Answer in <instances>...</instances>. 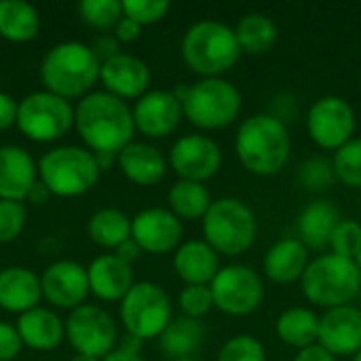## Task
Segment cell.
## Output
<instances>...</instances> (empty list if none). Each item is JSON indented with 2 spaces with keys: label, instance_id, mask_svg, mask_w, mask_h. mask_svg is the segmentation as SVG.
Returning <instances> with one entry per match:
<instances>
[{
  "label": "cell",
  "instance_id": "obj_36",
  "mask_svg": "<svg viewBox=\"0 0 361 361\" xmlns=\"http://www.w3.org/2000/svg\"><path fill=\"white\" fill-rule=\"evenodd\" d=\"M330 252L347 260L357 258V254L361 252V224L357 220L343 218L338 222L330 239Z\"/></svg>",
  "mask_w": 361,
  "mask_h": 361
},
{
  "label": "cell",
  "instance_id": "obj_39",
  "mask_svg": "<svg viewBox=\"0 0 361 361\" xmlns=\"http://www.w3.org/2000/svg\"><path fill=\"white\" fill-rule=\"evenodd\" d=\"M167 0H123V17L135 21L137 25H150L161 21L169 11Z\"/></svg>",
  "mask_w": 361,
  "mask_h": 361
},
{
  "label": "cell",
  "instance_id": "obj_4",
  "mask_svg": "<svg viewBox=\"0 0 361 361\" xmlns=\"http://www.w3.org/2000/svg\"><path fill=\"white\" fill-rule=\"evenodd\" d=\"M182 59L201 78H220L241 59L235 30L214 19L192 23L182 38Z\"/></svg>",
  "mask_w": 361,
  "mask_h": 361
},
{
  "label": "cell",
  "instance_id": "obj_10",
  "mask_svg": "<svg viewBox=\"0 0 361 361\" xmlns=\"http://www.w3.org/2000/svg\"><path fill=\"white\" fill-rule=\"evenodd\" d=\"M15 125L32 142H55L74 125V108L51 91H34L19 102Z\"/></svg>",
  "mask_w": 361,
  "mask_h": 361
},
{
  "label": "cell",
  "instance_id": "obj_2",
  "mask_svg": "<svg viewBox=\"0 0 361 361\" xmlns=\"http://www.w3.org/2000/svg\"><path fill=\"white\" fill-rule=\"evenodd\" d=\"M235 152L250 173L260 178L275 176L288 165L292 154L288 127L275 114H254L239 125Z\"/></svg>",
  "mask_w": 361,
  "mask_h": 361
},
{
  "label": "cell",
  "instance_id": "obj_37",
  "mask_svg": "<svg viewBox=\"0 0 361 361\" xmlns=\"http://www.w3.org/2000/svg\"><path fill=\"white\" fill-rule=\"evenodd\" d=\"M298 180H300V184L309 192H324V190L332 188V184L336 182V173H334L332 161H326L322 157L305 161L300 165Z\"/></svg>",
  "mask_w": 361,
  "mask_h": 361
},
{
  "label": "cell",
  "instance_id": "obj_19",
  "mask_svg": "<svg viewBox=\"0 0 361 361\" xmlns=\"http://www.w3.org/2000/svg\"><path fill=\"white\" fill-rule=\"evenodd\" d=\"M99 80L106 91L118 99H140L148 93L150 68L135 55L116 53L114 57L102 61Z\"/></svg>",
  "mask_w": 361,
  "mask_h": 361
},
{
  "label": "cell",
  "instance_id": "obj_26",
  "mask_svg": "<svg viewBox=\"0 0 361 361\" xmlns=\"http://www.w3.org/2000/svg\"><path fill=\"white\" fill-rule=\"evenodd\" d=\"M341 212L332 201L319 199L309 203L296 220L298 239L307 245V250H324L330 247V239L334 228L341 222Z\"/></svg>",
  "mask_w": 361,
  "mask_h": 361
},
{
  "label": "cell",
  "instance_id": "obj_43",
  "mask_svg": "<svg viewBox=\"0 0 361 361\" xmlns=\"http://www.w3.org/2000/svg\"><path fill=\"white\" fill-rule=\"evenodd\" d=\"M140 347H142V341L127 334L102 361H144V357L140 355Z\"/></svg>",
  "mask_w": 361,
  "mask_h": 361
},
{
  "label": "cell",
  "instance_id": "obj_29",
  "mask_svg": "<svg viewBox=\"0 0 361 361\" xmlns=\"http://www.w3.org/2000/svg\"><path fill=\"white\" fill-rule=\"evenodd\" d=\"M275 332L283 345L302 351L307 347L317 345L319 317L307 307H292L279 315V319L275 324Z\"/></svg>",
  "mask_w": 361,
  "mask_h": 361
},
{
  "label": "cell",
  "instance_id": "obj_48",
  "mask_svg": "<svg viewBox=\"0 0 361 361\" xmlns=\"http://www.w3.org/2000/svg\"><path fill=\"white\" fill-rule=\"evenodd\" d=\"M95 55L97 57H104V61L106 59H110V57H114L116 53H118V40L114 38V40H110V38H102L97 44H95Z\"/></svg>",
  "mask_w": 361,
  "mask_h": 361
},
{
  "label": "cell",
  "instance_id": "obj_1",
  "mask_svg": "<svg viewBox=\"0 0 361 361\" xmlns=\"http://www.w3.org/2000/svg\"><path fill=\"white\" fill-rule=\"evenodd\" d=\"M74 127L93 154L118 157L133 142V110L108 91L85 95L74 108Z\"/></svg>",
  "mask_w": 361,
  "mask_h": 361
},
{
  "label": "cell",
  "instance_id": "obj_53",
  "mask_svg": "<svg viewBox=\"0 0 361 361\" xmlns=\"http://www.w3.org/2000/svg\"><path fill=\"white\" fill-rule=\"evenodd\" d=\"M176 361H199V360H195V357H188V360H176Z\"/></svg>",
  "mask_w": 361,
  "mask_h": 361
},
{
  "label": "cell",
  "instance_id": "obj_17",
  "mask_svg": "<svg viewBox=\"0 0 361 361\" xmlns=\"http://www.w3.org/2000/svg\"><path fill=\"white\" fill-rule=\"evenodd\" d=\"M182 104L173 91H148L133 106V123L146 137L159 140L171 135L182 121Z\"/></svg>",
  "mask_w": 361,
  "mask_h": 361
},
{
  "label": "cell",
  "instance_id": "obj_42",
  "mask_svg": "<svg viewBox=\"0 0 361 361\" xmlns=\"http://www.w3.org/2000/svg\"><path fill=\"white\" fill-rule=\"evenodd\" d=\"M21 347L23 343L19 338L17 328L0 322V361H13L19 355Z\"/></svg>",
  "mask_w": 361,
  "mask_h": 361
},
{
  "label": "cell",
  "instance_id": "obj_40",
  "mask_svg": "<svg viewBox=\"0 0 361 361\" xmlns=\"http://www.w3.org/2000/svg\"><path fill=\"white\" fill-rule=\"evenodd\" d=\"M180 311L186 317L201 319L214 309V296L209 286H186L178 296Z\"/></svg>",
  "mask_w": 361,
  "mask_h": 361
},
{
  "label": "cell",
  "instance_id": "obj_45",
  "mask_svg": "<svg viewBox=\"0 0 361 361\" xmlns=\"http://www.w3.org/2000/svg\"><path fill=\"white\" fill-rule=\"evenodd\" d=\"M140 34H142V25H137L135 21H131L127 17H123L114 27V38L118 42H133L140 38Z\"/></svg>",
  "mask_w": 361,
  "mask_h": 361
},
{
  "label": "cell",
  "instance_id": "obj_32",
  "mask_svg": "<svg viewBox=\"0 0 361 361\" xmlns=\"http://www.w3.org/2000/svg\"><path fill=\"white\" fill-rule=\"evenodd\" d=\"M167 203L169 212L180 220H203L214 201L205 184L180 180L169 188Z\"/></svg>",
  "mask_w": 361,
  "mask_h": 361
},
{
  "label": "cell",
  "instance_id": "obj_9",
  "mask_svg": "<svg viewBox=\"0 0 361 361\" xmlns=\"http://www.w3.org/2000/svg\"><path fill=\"white\" fill-rule=\"evenodd\" d=\"M171 319L169 296L152 281L133 283L121 300V322L127 334L142 343L148 338H159Z\"/></svg>",
  "mask_w": 361,
  "mask_h": 361
},
{
  "label": "cell",
  "instance_id": "obj_51",
  "mask_svg": "<svg viewBox=\"0 0 361 361\" xmlns=\"http://www.w3.org/2000/svg\"><path fill=\"white\" fill-rule=\"evenodd\" d=\"M353 262H355V267H357V271H360V273H361V252H360V254H357V258H355Z\"/></svg>",
  "mask_w": 361,
  "mask_h": 361
},
{
  "label": "cell",
  "instance_id": "obj_33",
  "mask_svg": "<svg viewBox=\"0 0 361 361\" xmlns=\"http://www.w3.org/2000/svg\"><path fill=\"white\" fill-rule=\"evenodd\" d=\"M87 233L93 243L108 250H116L121 243L131 239V218L121 209L106 207L89 218Z\"/></svg>",
  "mask_w": 361,
  "mask_h": 361
},
{
  "label": "cell",
  "instance_id": "obj_34",
  "mask_svg": "<svg viewBox=\"0 0 361 361\" xmlns=\"http://www.w3.org/2000/svg\"><path fill=\"white\" fill-rule=\"evenodd\" d=\"M332 167L338 182L361 190V137H353L334 152Z\"/></svg>",
  "mask_w": 361,
  "mask_h": 361
},
{
  "label": "cell",
  "instance_id": "obj_30",
  "mask_svg": "<svg viewBox=\"0 0 361 361\" xmlns=\"http://www.w3.org/2000/svg\"><path fill=\"white\" fill-rule=\"evenodd\" d=\"M233 30H235L241 53H247V55H262L271 51L279 38L277 23L264 13L243 15Z\"/></svg>",
  "mask_w": 361,
  "mask_h": 361
},
{
  "label": "cell",
  "instance_id": "obj_18",
  "mask_svg": "<svg viewBox=\"0 0 361 361\" xmlns=\"http://www.w3.org/2000/svg\"><path fill=\"white\" fill-rule=\"evenodd\" d=\"M317 345L334 357H355L361 351V309L353 305L328 309L319 317Z\"/></svg>",
  "mask_w": 361,
  "mask_h": 361
},
{
  "label": "cell",
  "instance_id": "obj_49",
  "mask_svg": "<svg viewBox=\"0 0 361 361\" xmlns=\"http://www.w3.org/2000/svg\"><path fill=\"white\" fill-rule=\"evenodd\" d=\"M47 197H49V190H47L42 184H36V186H34V190L30 192V197H27V199H30L32 203H42Z\"/></svg>",
  "mask_w": 361,
  "mask_h": 361
},
{
  "label": "cell",
  "instance_id": "obj_35",
  "mask_svg": "<svg viewBox=\"0 0 361 361\" xmlns=\"http://www.w3.org/2000/svg\"><path fill=\"white\" fill-rule=\"evenodd\" d=\"M80 19L91 27L110 30L123 19V2L118 0H82L78 4Z\"/></svg>",
  "mask_w": 361,
  "mask_h": 361
},
{
  "label": "cell",
  "instance_id": "obj_52",
  "mask_svg": "<svg viewBox=\"0 0 361 361\" xmlns=\"http://www.w3.org/2000/svg\"><path fill=\"white\" fill-rule=\"evenodd\" d=\"M353 361H361V351L355 355V357H353Z\"/></svg>",
  "mask_w": 361,
  "mask_h": 361
},
{
  "label": "cell",
  "instance_id": "obj_44",
  "mask_svg": "<svg viewBox=\"0 0 361 361\" xmlns=\"http://www.w3.org/2000/svg\"><path fill=\"white\" fill-rule=\"evenodd\" d=\"M17 108H19V102H15L13 95L0 91V131L17 123Z\"/></svg>",
  "mask_w": 361,
  "mask_h": 361
},
{
  "label": "cell",
  "instance_id": "obj_5",
  "mask_svg": "<svg viewBox=\"0 0 361 361\" xmlns=\"http://www.w3.org/2000/svg\"><path fill=\"white\" fill-rule=\"evenodd\" d=\"M305 298L311 305L336 309L351 305L361 290V273L353 260L336 254H322L313 258L300 279Z\"/></svg>",
  "mask_w": 361,
  "mask_h": 361
},
{
  "label": "cell",
  "instance_id": "obj_24",
  "mask_svg": "<svg viewBox=\"0 0 361 361\" xmlns=\"http://www.w3.org/2000/svg\"><path fill=\"white\" fill-rule=\"evenodd\" d=\"M116 163H118L123 176L137 186L159 184L167 169L165 157L159 152V148H154L146 142H131L129 146H125L118 152Z\"/></svg>",
  "mask_w": 361,
  "mask_h": 361
},
{
  "label": "cell",
  "instance_id": "obj_50",
  "mask_svg": "<svg viewBox=\"0 0 361 361\" xmlns=\"http://www.w3.org/2000/svg\"><path fill=\"white\" fill-rule=\"evenodd\" d=\"M70 361H102V360H97V357H89V355H74Z\"/></svg>",
  "mask_w": 361,
  "mask_h": 361
},
{
  "label": "cell",
  "instance_id": "obj_12",
  "mask_svg": "<svg viewBox=\"0 0 361 361\" xmlns=\"http://www.w3.org/2000/svg\"><path fill=\"white\" fill-rule=\"evenodd\" d=\"M66 338L76 355L104 360L118 341L112 315L95 305H80L66 319Z\"/></svg>",
  "mask_w": 361,
  "mask_h": 361
},
{
  "label": "cell",
  "instance_id": "obj_14",
  "mask_svg": "<svg viewBox=\"0 0 361 361\" xmlns=\"http://www.w3.org/2000/svg\"><path fill=\"white\" fill-rule=\"evenodd\" d=\"M169 165L180 180L203 184L220 171L222 150L207 135H182L169 150Z\"/></svg>",
  "mask_w": 361,
  "mask_h": 361
},
{
  "label": "cell",
  "instance_id": "obj_47",
  "mask_svg": "<svg viewBox=\"0 0 361 361\" xmlns=\"http://www.w3.org/2000/svg\"><path fill=\"white\" fill-rule=\"evenodd\" d=\"M140 254H142L140 245H137L133 239H127L125 243H121V245L116 247V254H114V256H118L123 262L131 264L133 260H137V258H140Z\"/></svg>",
  "mask_w": 361,
  "mask_h": 361
},
{
  "label": "cell",
  "instance_id": "obj_13",
  "mask_svg": "<svg viewBox=\"0 0 361 361\" xmlns=\"http://www.w3.org/2000/svg\"><path fill=\"white\" fill-rule=\"evenodd\" d=\"M307 131L324 150H338L353 140L355 110L341 95L319 97L307 114Z\"/></svg>",
  "mask_w": 361,
  "mask_h": 361
},
{
  "label": "cell",
  "instance_id": "obj_20",
  "mask_svg": "<svg viewBox=\"0 0 361 361\" xmlns=\"http://www.w3.org/2000/svg\"><path fill=\"white\" fill-rule=\"evenodd\" d=\"M38 178V165L32 154L19 146H0V199L23 203Z\"/></svg>",
  "mask_w": 361,
  "mask_h": 361
},
{
  "label": "cell",
  "instance_id": "obj_31",
  "mask_svg": "<svg viewBox=\"0 0 361 361\" xmlns=\"http://www.w3.org/2000/svg\"><path fill=\"white\" fill-rule=\"evenodd\" d=\"M40 30L38 11L23 0H0V36L11 42H27Z\"/></svg>",
  "mask_w": 361,
  "mask_h": 361
},
{
  "label": "cell",
  "instance_id": "obj_25",
  "mask_svg": "<svg viewBox=\"0 0 361 361\" xmlns=\"http://www.w3.org/2000/svg\"><path fill=\"white\" fill-rule=\"evenodd\" d=\"M173 269L186 286H209L222 267L218 254L205 241L192 239L176 250Z\"/></svg>",
  "mask_w": 361,
  "mask_h": 361
},
{
  "label": "cell",
  "instance_id": "obj_22",
  "mask_svg": "<svg viewBox=\"0 0 361 361\" xmlns=\"http://www.w3.org/2000/svg\"><path fill=\"white\" fill-rule=\"evenodd\" d=\"M309 262L311 260L307 245L296 237H286L269 247V252L264 254L262 269L273 283L290 286L302 279Z\"/></svg>",
  "mask_w": 361,
  "mask_h": 361
},
{
  "label": "cell",
  "instance_id": "obj_11",
  "mask_svg": "<svg viewBox=\"0 0 361 361\" xmlns=\"http://www.w3.org/2000/svg\"><path fill=\"white\" fill-rule=\"evenodd\" d=\"M209 290L214 307L233 317L254 313L264 300V283L260 275L245 264L222 267L209 283Z\"/></svg>",
  "mask_w": 361,
  "mask_h": 361
},
{
  "label": "cell",
  "instance_id": "obj_8",
  "mask_svg": "<svg viewBox=\"0 0 361 361\" xmlns=\"http://www.w3.org/2000/svg\"><path fill=\"white\" fill-rule=\"evenodd\" d=\"M184 118L190 125L216 131L233 125L241 112V93L226 78H201L195 85H188V91L182 99Z\"/></svg>",
  "mask_w": 361,
  "mask_h": 361
},
{
  "label": "cell",
  "instance_id": "obj_23",
  "mask_svg": "<svg viewBox=\"0 0 361 361\" xmlns=\"http://www.w3.org/2000/svg\"><path fill=\"white\" fill-rule=\"evenodd\" d=\"M40 298V277L32 271L23 267H8L0 271V309L23 315L36 309Z\"/></svg>",
  "mask_w": 361,
  "mask_h": 361
},
{
  "label": "cell",
  "instance_id": "obj_3",
  "mask_svg": "<svg viewBox=\"0 0 361 361\" xmlns=\"http://www.w3.org/2000/svg\"><path fill=\"white\" fill-rule=\"evenodd\" d=\"M102 61L95 51L82 42L68 40L55 44L40 63V78L44 91L63 99L85 97L97 82Z\"/></svg>",
  "mask_w": 361,
  "mask_h": 361
},
{
  "label": "cell",
  "instance_id": "obj_38",
  "mask_svg": "<svg viewBox=\"0 0 361 361\" xmlns=\"http://www.w3.org/2000/svg\"><path fill=\"white\" fill-rule=\"evenodd\" d=\"M216 361H267V351L258 338L239 334L222 345Z\"/></svg>",
  "mask_w": 361,
  "mask_h": 361
},
{
  "label": "cell",
  "instance_id": "obj_7",
  "mask_svg": "<svg viewBox=\"0 0 361 361\" xmlns=\"http://www.w3.org/2000/svg\"><path fill=\"white\" fill-rule=\"evenodd\" d=\"M203 241L220 256L245 254L258 235V222L254 212L235 197L218 199L203 216Z\"/></svg>",
  "mask_w": 361,
  "mask_h": 361
},
{
  "label": "cell",
  "instance_id": "obj_6",
  "mask_svg": "<svg viewBox=\"0 0 361 361\" xmlns=\"http://www.w3.org/2000/svg\"><path fill=\"white\" fill-rule=\"evenodd\" d=\"M99 165L91 150L80 146H57L40 157V184L55 197H80L99 180Z\"/></svg>",
  "mask_w": 361,
  "mask_h": 361
},
{
  "label": "cell",
  "instance_id": "obj_21",
  "mask_svg": "<svg viewBox=\"0 0 361 361\" xmlns=\"http://www.w3.org/2000/svg\"><path fill=\"white\" fill-rule=\"evenodd\" d=\"M87 277H89V292L106 302L123 300L127 292L133 288L131 264L123 262L114 254L97 256L87 267Z\"/></svg>",
  "mask_w": 361,
  "mask_h": 361
},
{
  "label": "cell",
  "instance_id": "obj_15",
  "mask_svg": "<svg viewBox=\"0 0 361 361\" xmlns=\"http://www.w3.org/2000/svg\"><path fill=\"white\" fill-rule=\"evenodd\" d=\"M182 222L169 209L150 207L131 218V239L148 254H167L182 245Z\"/></svg>",
  "mask_w": 361,
  "mask_h": 361
},
{
  "label": "cell",
  "instance_id": "obj_46",
  "mask_svg": "<svg viewBox=\"0 0 361 361\" xmlns=\"http://www.w3.org/2000/svg\"><path fill=\"white\" fill-rule=\"evenodd\" d=\"M294 361H336V357L330 351H326L324 347L313 345V347H307V349L298 351Z\"/></svg>",
  "mask_w": 361,
  "mask_h": 361
},
{
  "label": "cell",
  "instance_id": "obj_28",
  "mask_svg": "<svg viewBox=\"0 0 361 361\" xmlns=\"http://www.w3.org/2000/svg\"><path fill=\"white\" fill-rule=\"evenodd\" d=\"M203 338H205L203 322L182 315L169 322V326L159 336V343L163 353L171 361H176L192 357L199 351Z\"/></svg>",
  "mask_w": 361,
  "mask_h": 361
},
{
  "label": "cell",
  "instance_id": "obj_27",
  "mask_svg": "<svg viewBox=\"0 0 361 361\" xmlns=\"http://www.w3.org/2000/svg\"><path fill=\"white\" fill-rule=\"evenodd\" d=\"M15 328L19 332L21 343L34 351H51L59 347L66 336L63 322L44 307H36L19 315Z\"/></svg>",
  "mask_w": 361,
  "mask_h": 361
},
{
  "label": "cell",
  "instance_id": "obj_16",
  "mask_svg": "<svg viewBox=\"0 0 361 361\" xmlns=\"http://www.w3.org/2000/svg\"><path fill=\"white\" fill-rule=\"evenodd\" d=\"M42 298L57 309H78L89 294L87 269L74 260H59L44 269L40 277Z\"/></svg>",
  "mask_w": 361,
  "mask_h": 361
},
{
  "label": "cell",
  "instance_id": "obj_41",
  "mask_svg": "<svg viewBox=\"0 0 361 361\" xmlns=\"http://www.w3.org/2000/svg\"><path fill=\"white\" fill-rule=\"evenodd\" d=\"M25 226V207L19 201L0 199V243H8L21 235Z\"/></svg>",
  "mask_w": 361,
  "mask_h": 361
}]
</instances>
